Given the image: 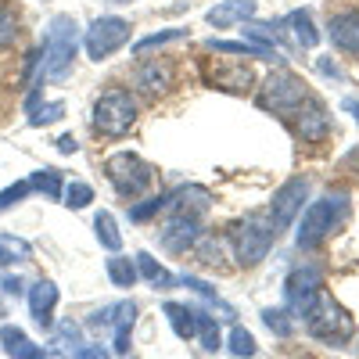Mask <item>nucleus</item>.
Masks as SVG:
<instances>
[{
    "mask_svg": "<svg viewBox=\"0 0 359 359\" xmlns=\"http://www.w3.org/2000/svg\"><path fill=\"white\" fill-rule=\"evenodd\" d=\"M76 47H79V22L72 15H54L43 36V79L62 83L72 69Z\"/></svg>",
    "mask_w": 359,
    "mask_h": 359,
    "instance_id": "obj_1",
    "label": "nucleus"
},
{
    "mask_svg": "<svg viewBox=\"0 0 359 359\" xmlns=\"http://www.w3.org/2000/svg\"><path fill=\"white\" fill-rule=\"evenodd\" d=\"M348 216V198L345 194H327L320 201H313L302 216V226H298V248H316L323 237H331V230L341 226V219Z\"/></svg>",
    "mask_w": 359,
    "mask_h": 359,
    "instance_id": "obj_2",
    "label": "nucleus"
},
{
    "mask_svg": "<svg viewBox=\"0 0 359 359\" xmlns=\"http://www.w3.org/2000/svg\"><path fill=\"white\" fill-rule=\"evenodd\" d=\"M137 123V101L126 90H108V94L94 104V130L104 137H123Z\"/></svg>",
    "mask_w": 359,
    "mask_h": 359,
    "instance_id": "obj_3",
    "label": "nucleus"
},
{
    "mask_svg": "<svg viewBox=\"0 0 359 359\" xmlns=\"http://www.w3.org/2000/svg\"><path fill=\"white\" fill-rule=\"evenodd\" d=\"M306 316V327H309V334L320 338V341H331V345H341L348 334H352V320L327 298L323 291L313 298V306L302 313Z\"/></svg>",
    "mask_w": 359,
    "mask_h": 359,
    "instance_id": "obj_4",
    "label": "nucleus"
},
{
    "mask_svg": "<svg viewBox=\"0 0 359 359\" xmlns=\"http://www.w3.org/2000/svg\"><path fill=\"white\" fill-rule=\"evenodd\" d=\"M277 233H280V230L269 223V219H262V216H248L245 223H237V230H233L237 262H241V266H255V262H262L266 252H269V245L277 241Z\"/></svg>",
    "mask_w": 359,
    "mask_h": 359,
    "instance_id": "obj_5",
    "label": "nucleus"
},
{
    "mask_svg": "<svg viewBox=\"0 0 359 359\" xmlns=\"http://www.w3.org/2000/svg\"><path fill=\"white\" fill-rule=\"evenodd\" d=\"M104 172L111 180V187L123 198H140L147 191V184H151V165H147L144 158H137V155H130V151L111 155Z\"/></svg>",
    "mask_w": 359,
    "mask_h": 359,
    "instance_id": "obj_6",
    "label": "nucleus"
},
{
    "mask_svg": "<svg viewBox=\"0 0 359 359\" xmlns=\"http://www.w3.org/2000/svg\"><path fill=\"white\" fill-rule=\"evenodd\" d=\"M306 101H309V94H306L302 79H294L291 72H273V76L266 79L262 94H259V104L262 108H273L277 115H294Z\"/></svg>",
    "mask_w": 359,
    "mask_h": 359,
    "instance_id": "obj_7",
    "label": "nucleus"
},
{
    "mask_svg": "<svg viewBox=\"0 0 359 359\" xmlns=\"http://www.w3.org/2000/svg\"><path fill=\"white\" fill-rule=\"evenodd\" d=\"M126 40H130V22L115 18V15H104V18H97L94 25L86 29L83 47H86V54L94 57V62H104L108 54H115L118 47H126Z\"/></svg>",
    "mask_w": 359,
    "mask_h": 359,
    "instance_id": "obj_8",
    "label": "nucleus"
},
{
    "mask_svg": "<svg viewBox=\"0 0 359 359\" xmlns=\"http://www.w3.org/2000/svg\"><path fill=\"white\" fill-rule=\"evenodd\" d=\"M320 287H323V273H320L316 266H302V269H294V273L287 277V284H284L287 309H291L294 316H302V313L313 306V298L320 294Z\"/></svg>",
    "mask_w": 359,
    "mask_h": 359,
    "instance_id": "obj_9",
    "label": "nucleus"
},
{
    "mask_svg": "<svg viewBox=\"0 0 359 359\" xmlns=\"http://www.w3.org/2000/svg\"><path fill=\"white\" fill-rule=\"evenodd\" d=\"M306 194H309V184H306V180H287V184L273 194V208H269V223H273L277 230L291 226V223H294V216L302 212V201H306Z\"/></svg>",
    "mask_w": 359,
    "mask_h": 359,
    "instance_id": "obj_10",
    "label": "nucleus"
},
{
    "mask_svg": "<svg viewBox=\"0 0 359 359\" xmlns=\"http://www.w3.org/2000/svg\"><path fill=\"white\" fill-rule=\"evenodd\" d=\"M198 230H201L198 216L187 212V208H180V212L172 216V223H165V230H162V245L169 252H187L198 241Z\"/></svg>",
    "mask_w": 359,
    "mask_h": 359,
    "instance_id": "obj_11",
    "label": "nucleus"
},
{
    "mask_svg": "<svg viewBox=\"0 0 359 359\" xmlns=\"http://www.w3.org/2000/svg\"><path fill=\"white\" fill-rule=\"evenodd\" d=\"M54 306H57V287L50 280H36L29 287V313L40 327H50L54 323Z\"/></svg>",
    "mask_w": 359,
    "mask_h": 359,
    "instance_id": "obj_12",
    "label": "nucleus"
},
{
    "mask_svg": "<svg viewBox=\"0 0 359 359\" xmlns=\"http://www.w3.org/2000/svg\"><path fill=\"white\" fill-rule=\"evenodd\" d=\"M327 33H331V43L348 50V54H359V15L355 11H345V15H334L331 25H327Z\"/></svg>",
    "mask_w": 359,
    "mask_h": 359,
    "instance_id": "obj_13",
    "label": "nucleus"
},
{
    "mask_svg": "<svg viewBox=\"0 0 359 359\" xmlns=\"http://www.w3.org/2000/svg\"><path fill=\"white\" fill-rule=\"evenodd\" d=\"M0 345H4V352L11 359H43V348L29 341L25 331H22V327H15V323L0 327Z\"/></svg>",
    "mask_w": 359,
    "mask_h": 359,
    "instance_id": "obj_14",
    "label": "nucleus"
},
{
    "mask_svg": "<svg viewBox=\"0 0 359 359\" xmlns=\"http://www.w3.org/2000/svg\"><path fill=\"white\" fill-rule=\"evenodd\" d=\"M255 15V0H223V4H216L212 11H208V22H212L216 29H230L237 22H245Z\"/></svg>",
    "mask_w": 359,
    "mask_h": 359,
    "instance_id": "obj_15",
    "label": "nucleus"
},
{
    "mask_svg": "<svg viewBox=\"0 0 359 359\" xmlns=\"http://www.w3.org/2000/svg\"><path fill=\"white\" fill-rule=\"evenodd\" d=\"M137 320V306L133 302H118V306H104L90 316V327H111V331H130Z\"/></svg>",
    "mask_w": 359,
    "mask_h": 359,
    "instance_id": "obj_16",
    "label": "nucleus"
},
{
    "mask_svg": "<svg viewBox=\"0 0 359 359\" xmlns=\"http://www.w3.org/2000/svg\"><path fill=\"white\" fill-rule=\"evenodd\" d=\"M165 316H169V327L176 331V338H184V341H191L194 334H198V309L194 306H180V302H165V309H162Z\"/></svg>",
    "mask_w": 359,
    "mask_h": 359,
    "instance_id": "obj_17",
    "label": "nucleus"
},
{
    "mask_svg": "<svg viewBox=\"0 0 359 359\" xmlns=\"http://www.w3.org/2000/svg\"><path fill=\"white\" fill-rule=\"evenodd\" d=\"M29 259H33L29 241H22L15 233H0V266H15V262H29Z\"/></svg>",
    "mask_w": 359,
    "mask_h": 359,
    "instance_id": "obj_18",
    "label": "nucleus"
},
{
    "mask_svg": "<svg viewBox=\"0 0 359 359\" xmlns=\"http://www.w3.org/2000/svg\"><path fill=\"white\" fill-rule=\"evenodd\" d=\"M298 133H302L306 140H316V137H323L327 133V111L309 97V111L298 118Z\"/></svg>",
    "mask_w": 359,
    "mask_h": 359,
    "instance_id": "obj_19",
    "label": "nucleus"
},
{
    "mask_svg": "<svg viewBox=\"0 0 359 359\" xmlns=\"http://www.w3.org/2000/svg\"><path fill=\"white\" fill-rule=\"evenodd\" d=\"M287 25L294 29V40L302 43L306 50H313V47L320 43V33L313 29V18H309V11H291V15H287Z\"/></svg>",
    "mask_w": 359,
    "mask_h": 359,
    "instance_id": "obj_20",
    "label": "nucleus"
},
{
    "mask_svg": "<svg viewBox=\"0 0 359 359\" xmlns=\"http://www.w3.org/2000/svg\"><path fill=\"white\" fill-rule=\"evenodd\" d=\"M104 269H108V277H111V284L115 287H133L137 284V266L130 262V259H123V255H111L108 262H104Z\"/></svg>",
    "mask_w": 359,
    "mask_h": 359,
    "instance_id": "obj_21",
    "label": "nucleus"
},
{
    "mask_svg": "<svg viewBox=\"0 0 359 359\" xmlns=\"http://www.w3.org/2000/svg\"><path fill=\"white\" fill-rule=\"evenodd\" d=\"M29 187L47 194V198H62V191H65L62 172H57V169H36L33 176H29Z\"/></svg>",
    "mask_w": 359,
    "mask_h": 359,
    "instance_id": "obj_22",
    "label": "nucleus"
},
{
    "mask_svg": "<svg viewBox=\"0 0 359 359\" xmlns=\"http://www.w3.org/2000/svg\"><path fill=\"white\" fill-rule=\"evenodd\" d=\"M137 273L144 277V280H151L155 287H169L172 284V277H169V269L165 266H158L151 255H147V252H140L137 255Z\"/></svg>",
    "mask_w": 359,
    "mask_h": 359,
    "instance_id": "obj_23",
    "label": "nucleus"
},
{
    "mask_svg": "<svg viewBox=\"0 0 359 359\" xmlns=\"http://www.w3.org/2000/svg\"><path fill=\"white\" fill-rule=\"evenodd\" d=\"M94 230H97V241H101L108 252H118V248H123V233H118V226H115L111 212H97Z\"/></svg>",
    "mask_w": 359,
    "mask_h": 359,
    "instance_id": "obj_24",
    "label": "nucleus"
},
{
    "mask_svg": "<svg viewBox=\"0 0 359 359\" xmlns=\"http://www.w3.org/2000/svg\"><path fill=\"white\" fill-rule=\"evenodd\" d=\"M65 115V104L62 101H47V104H29V123L33 126H47V123H57Z\"/></svg>",
    "mask_w": 359,
    "mask_h": 359,
    "instance_id": "obj_25",
    "label": "nucleus"
},
{
    "mask_svg": "<svg viewBox=\"0 0 359 359\" xmlns=\"http://www.w3.org/2000/svg\"><path fill=\"white\" fill-rule=\"evenodd\" d=\"M198 334H201V345H205L208 352H216V348L223 345L216 316H208V313H201V309H198Z\"/></svg>",
    "mask_w": 359,
    "mask_h": 359,
    "instance_id": "obj_26",
    "label": "nucleus"
},
{
    "mask_svg": "<svg viewBox=\"0 0 359 359\" xmlns=\"http://www.w3.org/2000/svg\"><path fill=\"white\" fill-rule=\"evenodd\" d=\"M54 345H57V352H65V355L79 352V348H83L79 327H76V323H62V327H57V331H54Z\"/></svg>",
    "mask_w": 359,
    "mask_h": 359,
    "instance_id": "obj_27",
    "label": "nucleus"
},
{
    "mask_svg": "<svg viewBox=\"0 0 359 359\" xmlns=\"http://www.w3.org/2000/svg\"><path fill=\"white\" fill-rule=\"evenodd\" d=\"M62 198H65V205H69V208H86L90 201H94V187L83 184V180H72V184H65Z\"/></svg>",
    "mask_w": 359,
    "mask_h": 359,
    "instance_id": "obj_28",
    "label": "nucleus"
},
{
    "mask_svg": "<svg viewBox=\"0 0 359 359\" xmlns=\"http://www.w3.org/2000/svg\"><path fill=\"white\" fill-rule=\"evenodd\" d=\"M230 352H233L237 359H252V355H255V338H252V331H245V327H233V331H230Z\"/></svg>",
    "mask_w": 359,
    "mask_h": 359,
    "instance_id": "obj_29",
    "label": "nucleus"
},
{
    "mask_svg": "<svg viewBox=\"0 0 359 359\" xmlns=\"http://www.w3.org/2000/svg\"><path fill=\"white\" fill-rule=\"evenodd\" d=\"M165 205H169V198H165V194L147 198V201H140V205H133V208H130V219H133V223H144V219H151V216L158 212V208H165Z\"/></svg>",
    "mask_w": 359,
    "mask_h": 359,
    "instance_id": "obj_30",
    "label": "nucleus"
},
{
    "mask_svg": "<svg viewBox=\"0 0 359 359\" xmlns=\"http://www.w3.org/2000/svg\"><path fill=\"white\" fill-rule=\"evenodd\" d=\"M262 320H266V327H269V331H273L277 338H287V334L294 331V323L287 320V313H284V309H266V313H262Z\"/></svg>",
    "mask_w": 359,
    "mask_h": 359,
    "instance_id": "obj_31",
    "label": "nucleus"
},
{
    "mask_svg": "<svg viewBox=\"0 0 359 359\" xmlns=\"http://www.w3.org/2000/svg\"><path fill=\"white\" fill-rule=\"evenodd\" d=\"M15 40H18V18L8 8H0V50H8Z\"/></svg>",
    "mask_w": 359,
    "mask_h": 359,
    "instance_id": "obj_32",
    "label": "nucleus"
},
{
    "mask_svg": "<svg viewBox=\"0 0 359 359\" xmlns=\"http://www.w3.org/2000/svg\"><path fill=\"white\" fill-rule=\"evenodd\" d=\"M180 36H184V29H165V33H155V36H144V40H137V43H133V50H137V54H147L151 47L172 43V40H180Z\"/></svg>",
    "mask_w": 359,
    "mask_h": 359,
    "instance_id": "obj_33",
    "label": "nucleus"
},
{
    "mask_svg": "<svg viewBox=\"0 0 359 359\" xmlns=\"http://www.w3.org/2000/svg\"><path fill=\"white\" fill-rule=\"evenodd\" d=\"M25 194H33L29 180H18V184H11L8 191H0V212H8V208H11V205H18Z\"/></svg>",
    "mask_w": 359,
    "mask_h": 359,
    "instance_id": "obj_34",
    "label": "nucleus"
},
{
    "mask_svg": "<svg viewBox=\"0 0 359 359\" xmlns=\"http://www.w3.org/2000/svg\"><path fill=\"white\" fill-rule=\"evenodd\" d=\"M165 79H169V72H165V69H147V72H140V79H137V83H140L144 90H158V83H165Z\"/></svg>",
    "mask_w": 359,
    "mask_h": 359,
    "instance_id": "obj_35",
    "label": "nucleus"
},
{
    "mask_svg": "<svg viewBox=\"0 0 359 359\" xmlns=\"http://www.w3.org/2000/svg\"><path fill=\"white\" fill-rule=\"evenodd\" d=\"M180 280H184L187 287H194L198 294H205L208 302H219V298H216V287H212V284H205V280H198V277H180Z\"/></svg>",
    "mask_w": 359,
    "mask_h": 359,
    "instance_id": "obj_36",
    "label": "nucleus"
},
{
    "mask_svg": "<svg viewBox=\"0 0 359 359\" xmlns=\"http://www.w3.org/2000/svg\"><path fill=\"white\" fill-rule=\"evenodd\" d=\"M0 291H4L8 298H18L25 291V280L22 277H0Z\"/></svg>",
    "mask_w": 359,
    "mask_h": 359,
    "instance_id": "obj_37",
    "label": "nucleus"
},
{
    "mask_svg": "<svg viewBox=\"0 0 359 359\" xmlns=\"http://www.w3.org/2000/svg\"><path fill=\"white\" fill-rule=\"evenodd\" d=\"M76 359H111L101 345H83L79 352H76Z\"/></svg>",
    "mask_w": 359,
    "mask_h": 359,
    "instance_id": "obj_38",
    "label": "nucleus"
},
{
    "mask_svg": "<svg viewBox=\"0 0 359 359\" xmlns=\"http://www.w3.org/2000/svg\"><path fill=\"white\" fill-rule=\"evenodd\" d=\"M76 147H79V144H76V137H72V133H65L62 140H57V151H62V155H72Z\"/></svg>",
    "mask_w": 359,
    "mask_h": 359,
    "instance_id": "obj_39",
    "label": "nucleus"
},
{
    "mask_svg": "<svg viewBox=\"0 0 359 359\" xmlns=\"http://www.w3.org/2000/svg\"><path fill=\"white\" fill-rule=\"evenodd\" d=\"M345 108H348V111L355 115V123H359V104H355V101H345Z\"/></svg>",
    "mask_w": 359,
    "mask_h": 359,
    "instance_id": "obj_40",
    "label": "nucleus"
},
{
    "mask_svg": "<svg viewBox=\"0 0 359 359\" xmlns=\"http://www.w3.org/2000/svg\"><path fill=\"white\" fill-rule=\"evenodd\" d=\"M111 4H130V0H111Z\"/></svg>",
    "mask_w": 359,
    "mask_h": 359,
    "instance_id": "obj_41",
    "label": "nucleus"
},
{
    "mask_svg": "<svg viewBox=\"0 0 359 359\" xmlns=\"http://www.w3.org/2000/svg\"><path fill=\"white\" fill-rule=\"evenodd\" d=\"M0 316H4V306H0Z\"/></svg>",
    "mask_w": 359,
    "mask_h": 359,
    "instance_id": "obj_42",
    "label": "nucleus"
}]
</instances>
